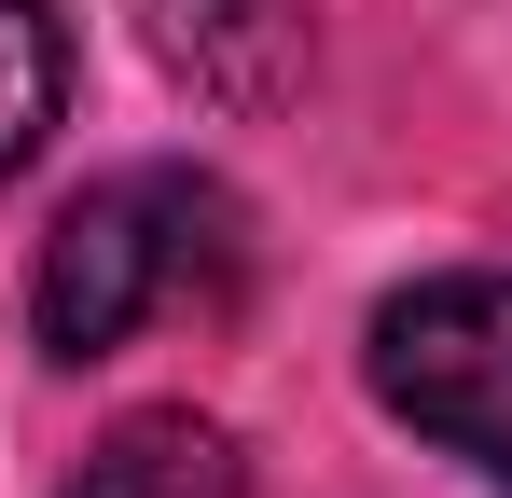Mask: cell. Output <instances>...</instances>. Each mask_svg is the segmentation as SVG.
I'll list each match as a JSON object with an SVG mask.
<instances>
[{
  "mask_svg": "<svg viewBox=\"0 0 512 498\" xmlns=\"http://www.w3.org/2000/svg\"><path fill=\"white\" fill-rule=\"evenodd\" d=\"M236 277H250V208L208 166H111L97 194L56 208L28 263V319L56 360H111L167 319H222Z\"/></svg>",
  "mask_w": 512,
  "mask_h": 498,
  "instance_id": "6da1fadb",
  "label": "cell"
},
{
  "mask_svg": "<svg viewBox=\"0 0 512 498\" xmlns=\"http://www.w3.org/2000/svg\"><path fill=\"white\" fill-rule=\"evenodd\" d=\"M56 498H263V471L236 457V429H208V415H125L111 443H84V471Z\"/></svg>",
  "mask_w": 512,
  "mask_h": 498,
  "instance_id": "277c9868",
  "label": "cell"
},
{
  "mask_svg": "<svg viewBox=\"0 0 512 498\" xmlns=\"http://www.w3.org/2000/svg\"><path fill=\"white\" fill-rule=\"evenodd\" d=\"M153 56H167L194 97H222V111H263L277 83L305 70L291 0H153Z\"/></svg>",
  "mask_w": 512,
  "mask_h": 498,
  "instance_id": "3957f363",
  "label": "cell"
},
{
  "mask_svg": "<svg viewBox=\"0 0 512 498\" xmlns=\"http://www.w3.org/2000/svg\"><path fill=\"white\" fill-rule=\"evenodd\" d=\"M56 111H70V28H56V0H0V180L56 139Z\"/></svg>",
  "mask_w": 512,
  "mask_h": 498,
  "instance_id": "5b68a950",
  "label": "cell"
},
{
  "mask_svg": "<svg viewBox=\"0 0 512 498\" xmlns=\"http://www.w3.org/2000/svg\"><path fill=\"white\" fill-rule=\"evenodd\" d=\"M374 402L402 415L416 443L471 457L485 485H512V277H416L374 305Z\"/></svg>",
  "mask_w": 512,
  "mask_h": 498,
  "instance_id": "7a4b0ae2",
  "label": "cell"
}]
</instances>
